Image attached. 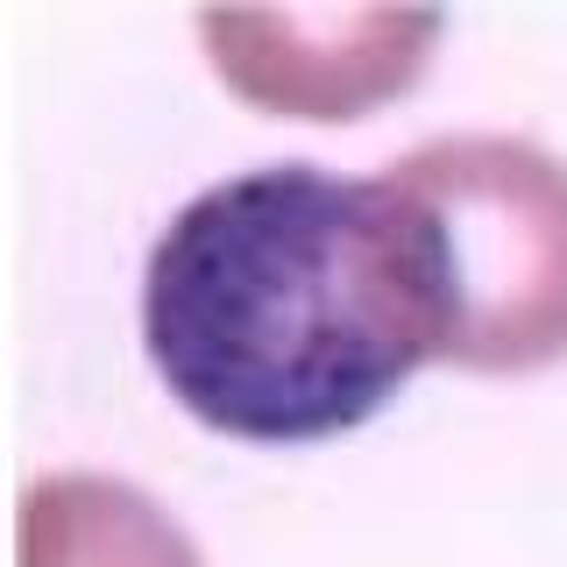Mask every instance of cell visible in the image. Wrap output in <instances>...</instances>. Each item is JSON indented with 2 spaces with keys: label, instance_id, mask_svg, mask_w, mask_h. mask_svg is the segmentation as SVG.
I'll list each match as a JSON object with an SVG mask.
<instances>
[{
  "label": "cell",
  "instance_id": "obj_1",
  "mask_svg": "<svg viewBox=\"0 0 567 567\" xmlns=\"http://www.w3.org/2000/svg\"><path fill=\"white\" fill-rule=\"evenodd\" d=\"M142 341L213 433L327 440L440 354L433 256L383 171L256 164L192 192L156 235Z\"/></svg>",
  "mask_w": 567,
  "mask_h": 567
},
{
  "label": "cell",
  "instance_id": "obj_2",
  "mask_svg": "<svg viewBox=\"0 0 567 567\" xmlns=\"http://www.w3.org/2000/svg\"><path fill=\"white\" fill-rule=\"evenodd\" d=\"M440 298L433 362L525 377L567 362V164L525 135H433L383 171Z\"/></svg>",
  "mask_w": 567,
  "mask_h": 567
},
{
  "label": "cell",
  "instance_id": "obj_3",
  "mask_svg": "<svg viewBox=\"0 0 567 567\" xmlns=\"http://www.w3.org/2000/svg\"><path fill=\"white\" fill-rule=\"evenodd\" d=\"M199 35L235 93L306 121H348L419 79L440 14H199Z\"/></svg>",
  "mask_w": 567,
  "mask_h": 567
},
{
  "label": "cell",
  "instance_id": "obj_4",
  "mask_svg": "<svg viewBox=\"0 0 567 567\" xmlns=\"http://www.w3.org/2000/svg\"><path fill=\"white\" fill-rule=\"evenodd\" d=\"M14 567H206L192 532L121 475H43L22 489Z\"/></svg>",
  "mask_w": 567,
  "mask_h": 567
}]
</instances>
